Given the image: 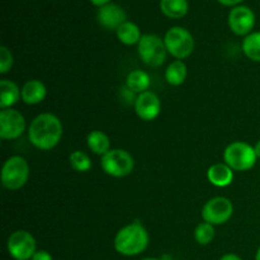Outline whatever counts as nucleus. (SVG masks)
Returning <instances> with one entry per match:
<instances>
[{
    "label": "nucleus",
    "instance_id": "4be33fe9",
    "mask_svg": "<svg viewBox=\"0 0 260 260\" xmlns=\"http://www.w3.org/2000/svg\"><path fill=\"white\" fill-rule=\"evenodd\" d=\"M243 52L249 60L260 62V32H251L243 41Z\"/></svg>",
    "mask_w": 260,
    "mask_h": 260
},
{
    "label": "nucleus",
    "instance_id": "7ed1b4c3",
    "mask_svg": "<svg viewBox=\"0 0 260 260\" xmlns=\"http://www.w3.org/2000/svg\"><path fill=\"white\" fill-rule=\"evenodd\" d=\"M255 150L254 146L243 141H235L229 145L223 151V161L234 172H248L256 164Z\"/></svg>",
    "mask_w": 260,
    "mask_h": 260
},
{
    "label": "nucleus",
    "instance_id": "6e6552de",
    "mask_svg": "<svg viewBox=\"0 0 260 260\" xmlns=\"http://www.w3.org/2000/svg\"><path fill=\"white\" fill-rule=\"evenodd\" d=\"M8 253L15 260H29L35 255L36 244L35 236L25 230H18L10 234L7 241Z\"/></svg>",
    "mask_w": 260,
    "mask_h": 260
},
{
    "label": "nucleus",
    "instance_id": "a211bd4d",
    "mask_svg": "<svg viewBox=\"0 0 260 260\" xmlns=\"http://www.w3.org/2000/svg\"><path fill=\"white\" fill-rule=\"evenodd\" d=\"M86 145H88L89 150L91 152L99 155V156H103V155H106L111 150V140L103 131H99V129L91 131L88 135Z\"/></svg>",
    "mask_w": 260,
    "mask_h": 260
},
{
    "label": "nucleus",
    "instance_id": "7c9ffc66",
    "mask_svg": "<svg viewBox=\"0 0 260 260\" xmlns=\"http://www.w3.org/2000/svg\"><path fill=\"white\" fill-rule=\"evenodd\" d=\"M142 260H172V259H170L169 255H164V256H161L160 259H157V258H145Z\"/></svg>",
    "mask_w": 260,
    "mask_h": 260
},
{
    "label": "nucleus",
    "instance_id": "cd10ccee",
    "mask_svg": "<svg viewBox=\"0 0 260 260\" xmlns=\"http://www.w3.org/2000/svg\"><path fill=\"white\" fill-rule=\"evenodd\" d=\"M90 3L91 4L95 5V7L101 8V7H103V5L109 4V3H111V0H90Z\"/></svg>",
    "mask_w": 260,
    "mask_h": 260
},
{
    "label": "nucleus",
    "instance_id": "9d476101",
    "mask_svg": "<svg viewBox=\"0 0 260 260\" xmlns=\"http://www.w3.org/2000/svg\"><path fill=\"white\" fill-rule=\"evenodd\" d=\"M25 118L17 109L8 108L0 111V137L3 140H17L24 134Z\"/></svg>",
    "mask_w": 260,
    "mask_h": 260
},
{
    "label": "nucleus",
    "instance_id": "b1692460",
    "mask_svg": "<svg viewBox=\"0 0 260 260\" xmlns=\"http://www.w3.org/2000/svg\"><path fill=\"white\" fill-rule=\"evenodd\" d=\"M215 226L208 222H201L194 230V239L200 245H208L215 239Z\"/></svg>",
    "mask_w": 260,
    "mask_h": 260
},
{
    "label": "nucleus",
    "instance_id": "bb28decb",
    "mask_svg": "<svg viewBox=\"0 0 260 260\" xmlns=\"http://www.w3.org/2000/svg\"><path fill=\"white\" fill-rule=\"evenodd\" d=\"M217 2L225 7H238V4H240L244 0H217Z\"/></svg>",
    "mask_w": 260,
    "mask_h": 260
},
{
    "label": "nucleus",
    "instance_id": "393cba45",
    "mask_svg": "<svg viewBox=\"0 0 260 260\" xmlns=\"http://www.w3.org/2000/svg\"><path fill=\"white\" fill-rule=\"evenodd\" d=\"M13 62H14V60H13V55L10 50L5 46H2L0 47V74L2 75L7 74L12 69Z\"/></svg>",
    "mask_w": 260,
    "mask_h": 260
},
{
    "label": "nucleus",
    "instance_id": "aec40b11",
    "mask_svg": "<svg viewBox=\"0 0 260 260\" xmlns=\"http://www.w3.org/2000/svg\"><path fill=\"white\" fill-rule=\"evenodd\" d=\"M117 38L119 40V42L123 43L126 46H132V45H139L140 40H141L142 35L141 30H140L139 25L134 22H124L118 29L116 30Z\"/></svg>",
    "mask_w": 260,
    "mask_h": 260
},
{
    "label": "nucleus",
    "instance_id": "412c9836",
    "mask_svg": "<svg viewBox=\"0 0 260 260\" xmlns=\"http://www.w3.org/2000/svg\"><path fill=\"white\" fill-rule=\"evenodd\" d=\"M187 65L182 60H175L165 70V80L173 86H179L187 79Z\"/></svg>",
    "mask_w": 260,
    "mask_h": 260
},
{
    "label": "nucleus",
    "instance_id": "dca6fc26",
    "mask_svg": "<svg viewBox=\"0 0 260 260\" xmlns=\"http://www.w3.org/2000/svg\"><path fill=\"white\" fill-rule=\"evenodd\" d=\"M22 98V90L14 81L9 79L0 80V108H12Z\"/></svg>",
    "mask_w": 260,
    "mask_h": 260
},
{
    "label": "nucleus",
    "instance_id": "2eb2a0df",
    "mask_svg": "<svg viewBox=\"0 0 260 260\" xmlns=\"http://www.w3.org/2000/svg\"><path fill=\"white\" fill-rule=\"evenodd\" d=\"M47 95L46 85L41 80H28L22 88V101L28 106H36L45 101Z\"/></svg>",
    "mask_w": 260,
    "mask_h": 260
},
{
    "label": "nucleus",
    "instance_id": "20e7f679",
    "mask_svg": "<svg viewBox=\"0 0 260 260\" xmlns=\"http://www.w3.org/2000/svg\"><path fill=\"white\" fill-rule=\"evenodd\" d=\"M29 165L23 156L14 155L7 159L2 169V184L9 190H18L25 185L29 178Z\"/></svg>",
    "mask_w": 260,
    "mask_h": 260
},
{
    "label": "nucleus",
    "instance_id": "6ab92c4d",
    "mask_svg": "<svg viewBox=\"0 0 260 260\" xmlns=\"http://www.w3.org/2000/svg\"><path fill=\"white\" fill-rule=\"evenodd\" d=\"M189 4L188 0H160V10L172 19H179L187 15Z\"/></svg>",
    "mask_w": 260,
    "mask_h": 260
},
{
    "label": "nucleus",
    "instance_id": "1a4fd4ad",
    "mask_svg": "<svg viewBox=\"0 0 260 260\" xmlns=\"http://www.w3.org/2000/svg\"><path fill=\"white\" fill-rule=\"evenodd\" d=\"M234 213V205L229 198L215 197L206 202L202 208V218L205 222L211 225H222L226 223Z\"/></svg>",
    "mask_w": 260,
    "mask_h": 260
},
{
    "label": "nucleus",
    "instance_id": "f8f14e48",
    "mask_svg": "<svg viewBox=\"0 0 260 260\" xmlns=\"http://www.w3.org/2000/svg\"><path fill=\"white\" fill-rule=\"evenodd\" d=\"M134 106L135 112L142 121H154L161 112V102L151 90L139 94Z\"/></svg>",
    "mask_w": 260,
    "mask_h": 260
},
{
    "label": "nucleus",
    "instance_id": "f257e3e1",
    "mask_svg": "<svg viewBox=\"0 0 260 260\" xmlns=\"http://www.w3.org/2000/svg\"><path fill=\"white\" fill-rule=\"evenodd\" d=\"M62 137V123L52 113H41L28 127V139L38 150L48 151L58 145Z\"/></svg>",
    "mask_w": 260,
    "mask_h": 260
},
{
    "label": "nucleus",
    "instance_id": "ddd939ff",
    "mask_svg": "<svg viewBox=\"0 0 260 260\" xmlns=\"http://www.w3.org/2000/svg\"><path fill=\"white\" fill-rule=\"evenodd\" d=\"M96 20L104 29L117 30L124 22H127V13L118 4L109 3L99 8L96 13Z\"/></svg>",
    "mask_w": 260,
    "mask_h": 260
},
{
    "label": "nucleus",
    "instance_id": "0eeeda50",
    "mask_svg": "<svg viewBox=\"0 0 260 260\" xmlns=\"http://www.w3.org/2000/svg\"><path fill=\"white\" fill-rule=\"evenodd\" d=\"M168 53L177 60L189 57L194 51V38L192 33L183 27H172L164 37Z\"/></svg>",
    "mask_w": 260,
    "mask_h": 260
},
{
    "label": "nucleus",
    "instance_id": "9b49d317",
    "mask_svg": "<svg viewBox=\"0 0 260 260\" xmlns=\"http://www.w3.org/2000/svg\"><path fill=\"white\" fill-rule=\"evenodd\" d=\"M255 25V14L246 5H238L229 14V27L236 36L250 35Z\"/></svg>",
    "mask_w": 260,
    "mask_h": 260
},
{
    "label": "nucleus",
    "instance_id": "423d86ee",
    "mask_svg": "<svg viewBox=\"0 0 260 260\" xmlns=\"http://www.w3.org/2000/svg\"><path fill=\"white\" fill-rule=\"evenodd\" d=\"M101 167L109 177L124 178L134 172L135 160L126 150L111 149L102 156Z\"/></svg>",
    "mask_w": 260,
    "mask_h": 260
},
{
    "label": "nucleus",
    "instance_id": "5701e85b",
    "mask_svg": "<svg viewBox=\"0 0 260 260\" xmlns=\"http://www.w3.org/2000/svg\"><path fill=\"white\" fill-rule=\"evenodd\" d=\"M69 161H70L71 168L79 173L89 172L91 168V160L89 155L84 151H80V150H75L74 152H71Z\"/></svg>",
    "mask_w": 260,
    "mask_h": 260
},
{
    "label": "nucleus",
    "instance_id": "f03ea898",
    "mask_svg": "<svg viewBox=\"0 0 260 260\" xmlns=\"http://www.w3.org/2000/svg\"><path fill=\"white\" fill-rule=\"evenodd\" d=\"M149 233L140 221L123 226L114 238V249L124 256H135L146 250L149 245Z\"/></svg>",
    "mask_w": 260,
    "mask_h": 260
},
{
    "label": "nucleus",
    "instance_id": "c756f323",
    "mask_svg": "<svg viewBox=\"0 0 260 260\" xmlns=\"http://www.w3.org/2000/svg\"><path fill=\"white\" fill-rule=\"evenodd\" d=\"M254 150H255L256 157H258V159H260V140L255 144V146H254Z\"/></svg>",
    "mask_w": 260,
    "mask_h": 260
},
{
    "label": "nucleus",
    "instance_id": "4468645a",
    "mask_svg": "<svg viewBox=\"0 0 260 260\" xmlns=\"http://www.w3.org/2000/svg\"><path fill=\"white\" fill-rule=\"evenodd\" d=\"M207 179L217 188H226L234 182V170L225 162L213 164L207 170Z\"/></svg>",
    "mask_w": 260,
    "mask_h": 260
},
{
    "label": "nucleus",
    "instance_id": "a878e982",
    "mask_svg": "<svg viewBox=\"0 0 260 260\" xmlns=\"http://www.w3.org/2000/svg\"><path fill=\"white\" fill-rule=\"evenodd\" d=\"M30 260H53L51 254L46 250H37Z\"/></svg>",
    "mask_w": 260,
    "mask_h": 260
},
{
    "label": "nucleus",
    "instance_id": "39448f33",
    "mask_svg": "<svg viewBox=\"0 0 260 260\" xmlns=\"http://www.w3.org/2000/svg\"><path fill=\"white\" fill-rule=\"evenodd\" d=\"M137 52L140 58L144 63L151 68H159L165 62L168 56L167 46L164 40L157 35H142L139 45H137Z\"/></svg>",
    "mask_w": 260,
    "mask_h": 260
},
{
    "label": "nucleus",
    "instance_id": "c85d7f7f",
    "mask_svg": "<svg viewBox=\"0 0 260 260\" xmlns=\"http://www.w3.org/2000/svg\"><path fill=\"white\" fill-rule=\"evenodd\" d=\"M220 260H243L239 255L236 254H226V255L221 256Z\"/></svg>",
    "mask_w": 260,
    "mask_h": 260
},
{
    "label": "nucleus",
    "instance_id": "f3484780",
    "mask_svg": "<svg viewBox=\"0 0 260 260\" xmlns=\"http://www.w3.org/2000/svg\"><path fill=\"white\" fill-rule=\"evenodd\" d=\"M151 85V79L150 75L144 70H134L127 75L126 79V88L134 91L135 94H141L149 90Z\"/></svg>",
    "mask_w": 260,
    "mask_h": 260
},
{
    "label": "nucleus",
    "instance_id": "2f4dec72",
    "mask_svg": "<svg viewBox=\"0 0 260 260\" xmlns=\"http://www.w3.org/2000/svg\"><path fill=\"white\" fill-rule=\"evenodd\" d=\"M255 260H260V246H259L258 251H256V255H255Z\"/></svg>",
    "mask_w": 260,
    "mask_h": 260
}]
</instances>
